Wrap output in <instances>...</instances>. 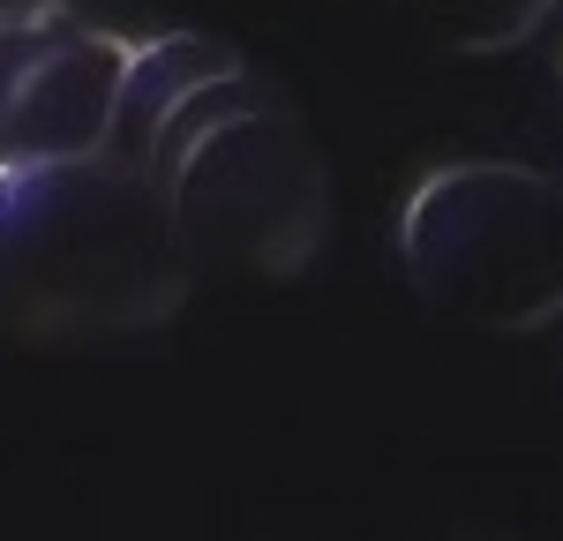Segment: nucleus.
Masks as SVG:
<instances>
[{
    "mask_svg": "<svg viewBox=\"0 0 563 541\" xmlns=\"http://www.w3.org/2000/svg\"><path fill=\"white\" fill-rule=\"evenodd\" d=\"M196 286L151 174L121 158L0 166V331L121 339L174 323Z\"/></svg>",
    "mask_w": 563,
    "mask_h": 541,
    "instance_id": "obj_1",
    "label": "nucleus"
},
{
    "mask_svg": "<svg viewBox=\"0 0 563 541\" xmlns=\"http://www.w3.org/2000/svg\"><path fill=\"white\" fill-rule=\"evenodd\" d=\"M143 174L188 264L294 278L331 233V174L316 158V135L249 60L180 98Z\"/></svg>",
    "mask_w": 563,
    "mask_h": 541,
    "instance_id": "obj_2",
    "label": "nucleus"
},
{
    "mask_svg": "<svg viewBox=\"0 0 563 541\" xmlns=\"http://www.w3.org/2000/svg\"><path fill=\"white\" fill-rule=\"evenodd\" d=\"M398 264L466 331H541L563 316V180L519 158L435 166L398 211Z\"/></svg>",
    "mask_w": 563,
    "mask_h": 541,
    "instance_id": "obj_3",
    "label": "nucleus"
},
{
    "mask_svg": "<svg viewBox=\"0 0 563 541\" xmlns=\"http://www.w3.org/2000/svg\"><path fill=\"white\" fill-rule=\"evenodd\" d=\"M129 45L135 38L84 23L68 0L23 23H0V166L106 151Z\"/></svg>",
    "mask_w": 563,
    "mask_h": 541,
    "instance_id": "obj_4",
    "label": "nucleus"
},
{
    "mask_svg": "<svg viewBox=\"0 0 563 541\" xmlns=\"http://www.w3.org/2000/svg\"><path fill=\"white\" fill-rule=\"evenodd\" d=\"M241 68V53L225 38H203V31H174V38H143L129 45V68H121V98H113V129H106V158H121L143 174L151 143L166 129L188 90H203L211 76Z\"/></svg>",
    "mask_w": 563,
    "mask_h": 541,
    "instance_id": "obj_5",
    "label": "nucleus"
},
{
    "mask_svg": "<svg viewBox=\"0 0 563 541\" xmlns=\"http://www.w3.org/2000/svg\"><path fill=\"white\" fill-rule=\"evenodd\" d=\"M398 8L451 53H511L556 15L563 0H398Z\"/></svg>",
    "mask_w": 563,
    "mask_h": 541,
    "instance_id": "obj_6",
    "label": "nucleus"
},
{
    "mask_svg": "<svg viewBox=\"0 0 563 541\" xmlns=\"http://www.w3.org/2000/svg\"><path fill=\"white\" fill-rule=\"evenodd\" d=\"M45 8H60V0H0V23H23V15H45Z\"/></svg>",
    "mask_w": 563,
    "mask_h": 541,
    "instance_id": "obj_7",
    "label": "nucleus"
}]
</instances>
